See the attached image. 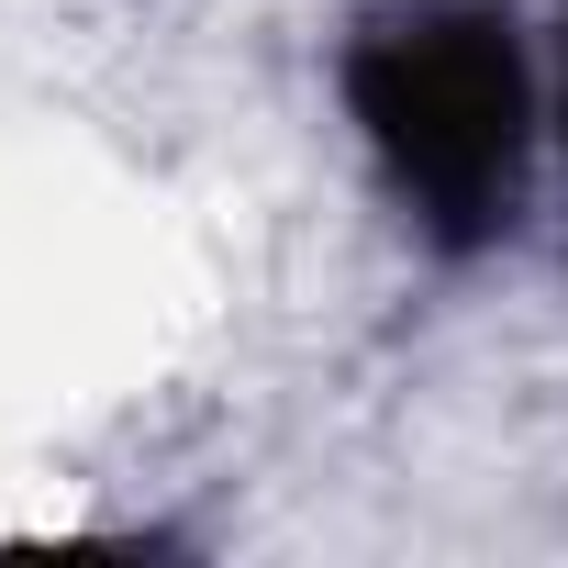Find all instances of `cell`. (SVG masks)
<instances>
[{"instance_id": "obj_1", "label": "cell", "mask_w": 568, "mask_h": 568, "mask_svg": "<svg viewBox=\"0 0 568 568\" xmlns=\"http://www.w3.org/2000/svg\"><path fill=\"white\" fill-rule=\"evenodd\" d=\"M346 101L424 223H446V234L513 223L524 134H535L513 34H490L479 12H413L346 57Z\"/></svg>"}]
</instances>
